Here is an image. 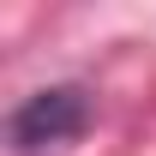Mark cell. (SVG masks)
<instances>
[{
	"mask_svg": "<svg viewBox=\"0 0 156 156\" xmlns=\"http://www.w3.org/2000/svg\"><path fill=\"white\" fill-rule=\"evenodd\" d=\"M84 126H90V96L78 84H48V90H36V96H24L12 108V126L6 132H12V144L24 156H36V150L72 144Z\"/></svg>",
	"mask_w": 156,
	"mask_h": 156,
	"instance_id": "1",
	"label": "cell"
}]
</instances>
